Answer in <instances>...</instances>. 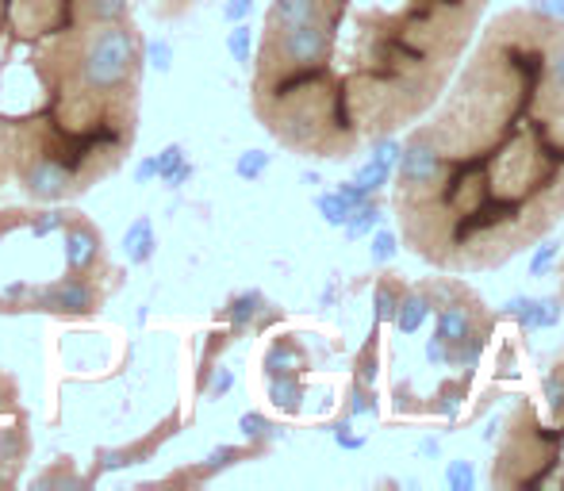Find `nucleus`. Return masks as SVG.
Returning <instances> with one entry per match:
<instances>
[{
	"mask_svg": "<svg viewBox=\"0 0 564 491\" xmlns=\"http://www.w3.org/2000/svg\"><path fill=\"white\" fill-rule=\"evenodd\" d=\"M62 253H66V273H97V269H105V234L85 216L66 211V223H62Z\"/></svg>",
	"mask_w": 564,
	"mask_h": 491,
	"instance_id": "39448f33",
	"label": "nucleus"
},
{
	"mask_svg": "<svg viewBox=\"0 0 564 491\" xmlns=\"http://www.w3.org/2000/svg\"><path fill=\"white\" fill-rule=\"evenodd\" d=\"M173 430H177V415H170L162 426H158L154 434H147V438L134 441V446L119 449V454H108L112 461L97 465V472H100V469H123V465H142V461H150V454H154V449H162V441H170V438H173Z\"/></svg>",
	"mask_w": 564,
	"mask_h": 491,
	"instance_id": "423d86ee",
	"label": "nucleus"
},
{
	"mask_svg": "<svg viewBox=\"0 0 564 491\" xmlns=\"http://www.w3.org/2000/svg\"><path fill=\"white\" fill-rule=\"evenodd\" d=\"M142 69L131 0H0V193L66 204L119 173Z\"/></svg>",
	"mask_w": 564,
	"mask_h": 491,
	"instance_id": "7ed1b4c3",
	"label": "nucleus"
},
{
	"mask_svg": "<svg viewBox=\"0 0 564 491\" xmlns=\"http://www.w3.org/2000/svg\"><path fill=\"white\" fill-rule=\"evenodd\" d=\"M150 12L158 15V20H181L185 12H193L200 0H147Z\"/></svg>",
	"mask_w": 564,
	"mask_h": 491,
	"instance_id": "0eeeda50",
	"label": "nucleus"
},
{
	"mask_svg": "<svg viewBox=\"0 0 564 491\" xmlns=\"http://www.w3.org/2000/svg\"><path fill=\"white\" fill-rule=\"evenodd\" d=\"M261 165H265V157L253 154V157H242V165H238V173H258Z\"/></svg>",
	"mask_w": 564,
	"mask_h": 491,
	"instance_id": "6e6552de",
	"label": "nucleus"
},
{
	"mask_svg": "<svg viewBox=\"0 0 564 491\" xmlns=\"http://www.w3.org/2000/svg\"><path fill=\"white\" fill-rule=\"evenodd\" d=\"M415 258L449 273L496 269L564 219V20L503 12L473 39L415 120L395 177Z\"/></svg>",
	"mask_w": 564,
	"mask_h": 491,
	"instance_id": "f257e3e1",
	"label": "nucleus"
},
{
	"mask_svg": "<svg viewBox=\"0 0 564 491\" xmlns=\"http://www.w3.org/2000/svg\"><path fill=\"white\" fill-rule=\"evenodd\" d=\"M108 296H112V284H100L97 273H66L62 281L31 292L28 307L62 315V319H89L105 307Z\"/></svg>",
	"mask_w": 564,
	"mask_h": 491,
	"instance_id": "20e7f679",
	"label": "nucleus"
},
{
	"mask_svg": "<svg viewBox=\"0 0 564 491\" xmlns=\"http://www.w3.org/2000/svg\"><path fill=\"white\" fill-rule=\"evenodd\" d=\"M488 0H273L250 105L284 150L357 154L442 97Z\"/></svg>",
	"mask_w": 564,
	"mask_h": 491,
	"instance_id": "f03ea898",
	"label": "nucleus"
}]
</instances>
